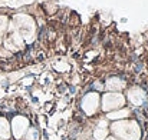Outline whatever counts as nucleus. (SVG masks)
<instances>
[{"label":"nucleus","instance_id":"obj_1","mask_svg":"<svg viewBox=\"0 0 148 140\" xmlns=\"http://www.w3.org/2000/svg\"><path fill=\"white\" fill-rule=\"evenodd\" d=\"M10 136V127L6 119L0 117V137L1 139H9Z\"/></svg>","mask_w":148,"mask_h":140}]
</instances>
